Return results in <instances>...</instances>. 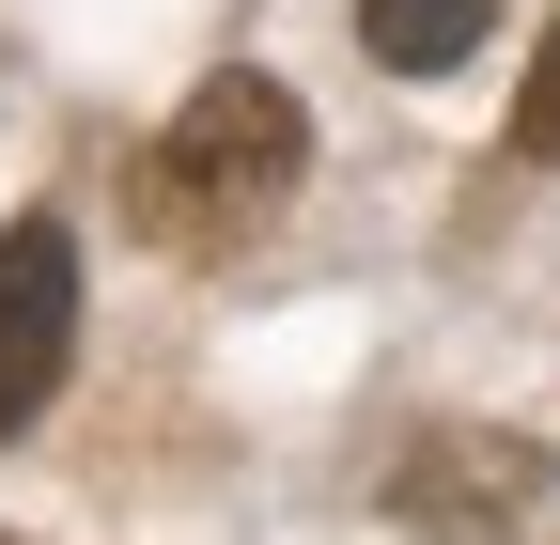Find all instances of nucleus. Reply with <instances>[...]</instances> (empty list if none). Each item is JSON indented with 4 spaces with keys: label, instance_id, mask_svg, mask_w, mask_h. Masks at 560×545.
<instances>
[{
    "label": "nucleus",
    "instance_id": "nucleus-1",
    "mask_svg": "<svg viewBox=\"0 0 560 545\" xmlns=\"http://www.w3.org/2000/svg\"><path fill=\"white\" fill-rule=\"evenodd\" d=\"M296 172H312V109L280 94V79H249V62H219V79H202V94L156 125V141H140L125 202H140V234H156V250L234 265V250H265V234H280Z\"/></svg>",
    "mask_w": 560,
    "mask_h": 545
},
{
    "label": "nucleus",
    "instance_id": "nucleus-2",
    "mask_svg": "<svg viewBox=\"0 0 560 545\" xmlns=\"http://www.w3.org/2000/svg\"><path fill=\"white\" fill-rule=\"evenodd\" d=\"M529 499H545V452L499 421H436L389 452V530H420V545H514Z\"/></svg>",
    "mask_w": 560,
    "mask_h": 545
},
{
    "label": "nucleus",
    "instance_id": "nucleus-3",
    "mask_svg": "<svg viewBox=\"0 0 560 545\" xmlns=\"http://www.w3.org/2000/svg\"><path fill=\"white\" fill-rule=\"evenodd\" d=\"M62 344H79V250L62 219L0 234V437H32V405L62 390Z\"/></svg>",
    "mask_w": 560,
    "mask_h": 545
},
{
    "label": "nucleus",
    "instance_id": "nucleus-4",
    "mask_svg": "<svg viewBox=\"0 0 560 545\" xmlns=\"http://www.w3.org/2000/svg\"><path fill=\"white\" fill-rule=\"evenodd\" d=\"M482 16H499V0H359V47L389 62V79H452V62L482 47Z\"/></svg>",
    "mask_w": 560,
    "mask_h": 545
},
{
    "label": "nucleus",
    "instance_id": "nucleus-5",
    "mask_svg": "<svg viewBox=\"0 0 560 545\" xmlns=\"http://www.w3.org/2000/svg\"><path fill=\"white\" fill-rule=\"evenodd\" d=\"M514 156H545V172H560V32L529 47V94H514Z\"/></svg>",
    "mask_w": 560,
    "mask_h": 545
},
{
    "label": "nucleus",
    "instance_id": "nucleus-6",
    "mask_svg": "<svg viewBox=\"0 0 560 545\" xmlns=\"http://www.w3.org/2000/svg\"><path fill=\"white\" fill-rule=\"evenodd\" d=\"M0 545H16V530H0Z\"/></svg>",
    "mask_w": 560,
    "mask_h": 545
}]
</instances>
